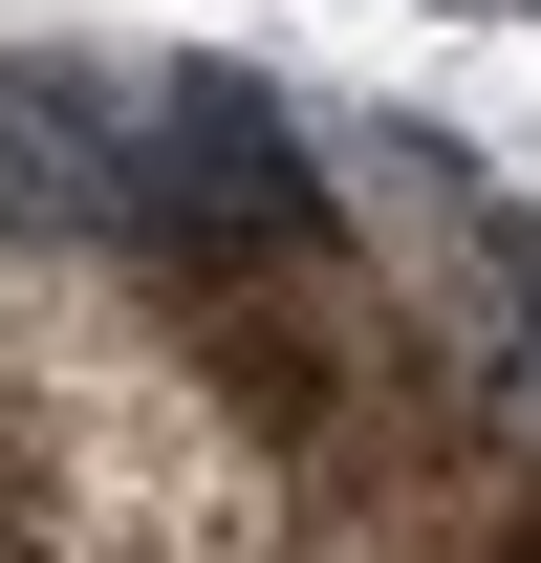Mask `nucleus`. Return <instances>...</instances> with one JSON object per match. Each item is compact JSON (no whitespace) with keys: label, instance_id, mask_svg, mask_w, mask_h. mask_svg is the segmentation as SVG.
<instances>
[{"label":"nucleus","instance_id":"1","mask_svg":"<svg viewBox=\"0 0 541 563\" xmlns=\"http://www.w3.org/2000/svg\"><path fill=\"white\" fill-rule=\"evenodd\" d=\"M0 563H303V455L239 412L174 261H0Z\"/></svg>","mask_w":541,"mask_h":563},{"label":"nucleus","instance_id":"2","mask_svg":"<svg viewBox=\"0 0 541 563\" xmlns=\"http://www.w3.org/2000/svg\"><path fill=\"white\" fill-rule=\"evenodd\" d=\"M455 563H541V433H520V477H498V520H476Z\"/></svg>","mask_w":541,"mask_h":563}]
</instances>
